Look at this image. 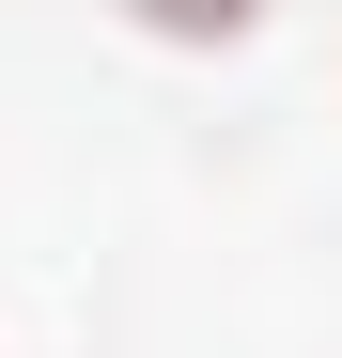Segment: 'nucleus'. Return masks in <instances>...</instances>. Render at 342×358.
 <instances>
[{"label":"nucleus","instance_id":"1","mask_svg":"<svg viewBox=\"0 0 342 358\" xmlns=\"http://www.w3.org/2000/svg\"><path fill=\"white\" fill-rule=\"evenodd\" d=\"M109 16H125V31H156V47H249L280 0H109Z\"/></svg>","mask_w":342,"mask_h":358}]
</instances>
